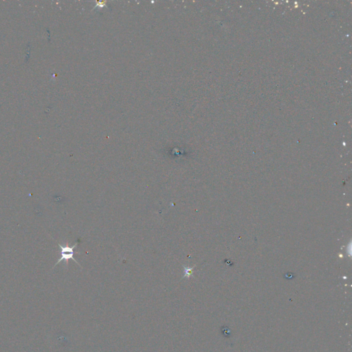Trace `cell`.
Returning <instances> with one entry per match:
<instances>
[{
  "label": "cell",
  "instance_id": "obj_1",
  "mask_svg": "<svg viewBox=\"0 0 352 352\" xmlns=\"http://www.w3.org/2000/svg\"><path fill=\"white\" fill-rule=\"evenodd\" d=\"M78 244V241H77L75 243L74 245H73L72 246H68V245H66V246H63V245H61L60 244H58V246L59 248H60L61 250V257L59 259V260L57 262L55 263V265L54 266H56L57 264L59 263L61 261H65L66 263L68 264V261L70 260V259H72V260L74 261L75 263H77L78 266L80 265L79 263H78V261L76 260L74 257V255L75 254V252H74V249L77 248V246Z\"/></svg>",
  "mask_w": 352,
  "mask_h": 352
},
{
  "label": "cell",
  "instance_id": "obj_2",
  "mask_svg": "<svg viewBox=\"0 0 352 352\" xmlns=\"http://www.w3.org/2000/svg\"><path fill=\"white\" fill-rule=\"evenodd\" d=\"M194 267L193 268H189V267H187V266H184V276H183L182 279H184V277H187L189 278L191 277V276L193 275V270Z\"/></svg>",
  "mask_w": 352,
  "mask_h": 352
}]
</instances>
